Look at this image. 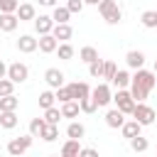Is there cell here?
Returning a JSON list of instances; mask_svg holds the SVG:
<instances>
[{
  "instance_id": "603a6c76",
  "label": "cell",
  "mask_w": 157,
  "mask_h": 157,
  "mask_svg": "<svg viewBox=\"0 0 157 157\" xmlns=\"http://www.w3.org/2000/svg\"><path fill=\"white\" fill-rule=\"evenodd\" d=\"M20 105V98L12 93V96H2L0 98V113H10V110H17Z\"/></svg>"
},
{
  "instance_id": "d6986e66",
  "label": "cell",
  "mask_w": 157,
  "mask_h": 157,
  "mask_svg": "<svg viewBox=\"0 0 157 157\" xmlns=\"http://www.w3.org/2000/svg\"><path fill=\"white\" fill-rule=\"evenodd\" d=\"M123 123H125V115H123L118 108H110V110L105 113V125H108V128H123Z\"/></svg>"
},
{
  "instance_id": "ee69618b",
  "label": "cell",
  "mask_w": 157,
  "mask_h": 157,
  "mask_svg": "<svg viewBox=\"0 0 157 157\" xmlns=\"http://www.w3.org/2000/svg\"><path fill=\"white\" fill-rule=\"evenodd\" d=\"M101 0H83V5H98Z\"/></svg>"
},
{
  "instance_id": "1f68e13d",
  "label": "cell",
  "mask_w": 157,
  "mask_h": 157,
  "mask_svg": "<svg viewBox=\"0 0 157 157\" xmlns=\"http://www.w3.org/2000/svg\"><path fill=\"white\" fill-rule=\"evenodd\" d=\"M59 120H61V110H59V108L44 110V123H47V125H59Z\"/></svg>"
},
{
  "instance_id": "f6af8a7d",
  "label": "cell",
  "mask_w": 157,
  "mask_h": 157,
  "mask_svg": "<svg viewBox=\"0 0 157 157\" xmlns=\"http://www.w3.org/2000/svg\"><path fill=\"white\" fill-rule=\"evenodd\" d=\"M49 157H61V155H49Z\"/></svg>"
},
{
  "instance_id": "4dcf8cb0",
  "label": "cell",
  "mask_w": 157,
  "mask_h": 157,
  "mask_svg": "<svg viewBox=\"0 0 157 157\" xmlns=\"http://www.w3.org/2000/svg\"><path fill=\"white\" fill-rule=\"evenodd\" d=\"M44 142H54L56 137H59V125H44V130H42V135H39Z\"/></svg>"
},
{
  "instance_id": "5bb4252c",
  "label": "cell",
  "mask_w": 157,
  "mask_h": 157,
  "mask_svg": "<svg viewBox=\"0 0 157 157\" xmlns=\"http://www.w3.org/2000/svg\"><path fill=\"white\" fill-rule=\"evenodd\" d=\"M125 64H128V69H142L145 66V54L142 52H137V49H130L128 54H125Z\"/></svg>"
},
{
  "instance_id": "e575fe53",
  "label": "cell",
  "mask_w": 157,
  "mask_h": 157,
  "mask_svg": "<svg viewBox=\"0 0 157 157\" xmlns=\"http://www.w3.org/2000/svg\"><path fill=\"white\" fill-rule=\"evenodd\" d=\"M130 147H132V152H145V150L150 147V142H147V137L137 135V137H132V140H130Z\"/></svg>"
},
{
  "instance_id": "d4e9b609",
  "label": "cell",
  "mask_w": 157,
  "mask_h": 157,
  "mask_svg": "<svg viewBox=\"0 0 157 157\" xmlns=\"http://www.w3.org/2000/svg\"><path fill=\"white\" fill-rule=\"evenodd\" d=\"M54 101H56V98H54V91H52V88H47V91L39 93V108H42V110L54 108Z\"/></svg>"
},
{
  "instance_id": "cb8c5ba5",
  "label": "cell",
  "mask_w": 157,
  "mask_h": 157,
  "mask_svg": "<svg viewBox=\"0 0 157 157\" xmlns=\"http://www.w3.org/2000/svg\"><path fill=\"white\" fill-rule=\"evenodd\" d=\"M17 123H20V118H17L15 110H10V113H0V128L12 130V128H17Z\"/></svg>"
},
{
  "instance_id": "d590c367",
  "label": "cell",
  "mask_w": 157,
  "mask_h": 157,
  "mask_svg": "<svg viewBox=\"0 0 157 157\" xmlns=\"http://www.w3.org/2000/svg\"><path fill=\"white\" fill-rule=\"evenodd\" d=\"M54 98H56L61 105H64V103H69V101H74V98H71V91H69V86H61V88H56V91H54Z\"/></svg>"
},
{
  "instance_id": "44dd1931",
  "label": "cell",
  "mask_w": 157,
  "mask_h": 157,
  "mask_svg": "<svg viewBox=\"0 0 157 157\" xmlns=\"http://www.w3.org/2000/svg\"><path fill=\"white\" fill-rule=\"evenodd\" d=\"M81 140H66L64 145H61V157H78V152H81V145H78Z\"/></svg>"
},
{
  "instance_id": "3957f363",
  "label": "cell",
  "mask_w": 157,
  "mask_h": 157,
  "mask_svg": "<svg viewBox=\"0 0 157 157\" xmlns=\"http://www.w3.org/2000/svg\"><path fill=\"white\" fill-rule=\"evenodd\" d=\"M113 103H115V108H118L123 115H132L135 101H132V96H130L128 88H118V91L113 93Z\"/></svg>"
},
{
  "instance_id": "ac0fdd59",
  "label": "cell",
  "mask_w": 157,
  "mask_h": 157,
  "mask_svg": "<svg viewBox=\"0 0 157 157\" xmlns=\"http://www.w3.org/2000/svg\"><path fill=\"white\" fill-rule=\"evenodd\" d=\"M52 20H54V25H69L71 12L66 10V5H56V7L52 10Z\"/></svg>"
},
{
  "instance_id": "8992f818",
  "label": "cell",
  "mask_w": 157,
  "mask_h": 157,
  "mask_svg": "<svg viewBox=\"0 0 157 157\" xmlns=\"http://www.w3.org/2000/svg\"><path fill=\"white\" fill-rule=\"evenodd\" d=\"M91 98H93V103H96L98 108H105V105L113 103V91H110V86L103 81V83H98L96 88H91Z\"/></svg>"
},
{
  "instance_id": "9a60e30c",
  "label": "cell",
  "mask_w": 157,
  "mask_h": 157,
  "mask_svg": "<svg viewBox=\"0 0 157 157\" xmlns=\"http://www.w3.org/2000/svg\"><path fill=\"white\" fill-rule=\"evenodd\" d=\"M17 25H20L17 15H12V12H0V32H15Z\"/></svg>"
},
{
  "instance_id": "30bf717a",
  "label": "cell",
  "mask_w": 157,
  "mask_h": 157,
  "mask_svg": "<svg viewBox=\"0 0 157 157\" xmlns=\"http://www.w3.org/2000/svg\"><path fill=\"white\" fill-rule=\"evenodd\" d=\"M69 86V91H71V98L78 103L81 98H88L91 96V86L86 83V81H74V83H66Z\"/></svg>"
},
{
  "instance_id": "d6a6232c",
  "label": "cell",
  "mask_w": 157,
  "mask_h": 157,
  "mask_svg": "<svg viewBox=\"0 0 157 157\" xmlns=\"http://www.w3.org/2000/svg\"><path fill=\"white\" fill-rule=\"evenodd\" d=\"M44 125H47L44 118H32V120H29V135H32V137H39L42 130H44Z\"/></svg>"
},
{
  "instance_id": "4316f807",
  "label": "cell",
  "mask_w": 157,
  "mask_h": 157,
  "mask_svg": "<svg viewBox=\"0 0 157 157\" xmlns=\"http://www.w3.org/2000/svg\"><path fill=\"white\" fill-rule=\"evenodd\" d=\"M140 22H142V27L155 29V27H157V10H145V12L140 15Z\"/></svg>"
},
{
  "instance_id": "484cf974",
  "label": "cell",
  "mask_w": 157,
  "mask_h": 157,
  "mask_svg": "<svg viewBox=\"0 0 157 157\" xmlns=\"http://www.w3.org/2000/svg\"><path fill=\"white\" fill-rule=\"evenodd\" d=\"M59 110H61V118H78V113H81V108H78V103H76V101L64 103Z\"/></svg>"
},
{
  "instance_id": "f35d334b",
  "label": "cell",
  "mask_w": 157,
  "mask_h": 157,
  "mask_svg": "<svg viewBox=\"0 0 157 157\" xmlns=\"http://www.w3.org/2000/svg\"><path fill=\"white\" fill-rule=\"evenodd\" d=\"M20 7V0H0V12H17Z\"/></svg>"
},
{
  "instance_id": "5b68a950",
  "label": "cell",
  "mask_w": 157,
  "mask_h": 157,
  "mask_svg": "<svg viewBox=\"0 0 157 157\" xmlns=\"http://www.w3.org/2000/svg\"><path fill=\"white\" fill-rule=\"evenodd\" d=\"M32 142H34V137L27 132V135H22V137H12L10 142H7V152H10V157H22L29 147H32Z\"/></svg>"
},
{
  "instance_id": "74e56055",
  "label": "cell",
  "mask_w": 157,
  "mask_h": 157,
  "mask_svg": "<svg viewBox=\"0 0 157 157\" xmlns=\"http://www.w3.org/2000/svg\"><path fill=\"white\" fill-rule=\"evenodd\" d=\"M15 93V83L10 78H0V98L2 96H12Z\"/></svg>"
},
{
  "instance_id": "ffe728a7",
  "label": "cell",
  "mask_w": 157,
  "mask_h": 157,
  "mask_svg": "<svg viewBox=\"0 0 157 157\" xmlns=\"http://www.w3.org/2000/svg\"><path fill=\"white\" fill-rule=\"evenodd\" d=\"M120 132H123V137L132 140V137H137V135L142 132V125H140V123H135V120H125V123H123V128H120Z\"/></svg>"
},
{
  "instance_id": "7402d4cb",
  "label": "cell",
  "mask_w": 157,
  "mask_h": 157,
  "mask_svg": "<svg viewBox=\"0 0 157 157\" xmlns=\"http://www.w3.org/2000/svg\"><path fill=\"white\" fill-rule=\"evenodd\" d=\"M86 135V128H83V123H76V120H71L69 123V128H66V137L69 140H81Z\"/></svg>"
},
{
  "instance_id": "836d02e7",
  "label": "cell",
  "mask_w": 157,
  "mask_h": 157,
  "mask_svg": "<svg viewBox=\"0 0 157 157\" xmlns=\"http://www.w3.org/2000/svg\"><path fill=\"white\" fill-rule=\"evenodd\" d=\"M78 108H81V113H86V115H91V113H96L98 110V105L93 103V98L88 96V98H81L78 101Z\"/></svg>"
},
{
  "instance_id": "7c38bea8",
  "label": "cell",
  "mask_w": 157,
  "mask_h": 157,
  "mask_svg": "<svg viewBox=\"0 0 157 157\" xmlns=\"http://www.w3.org/2000/svg\"><path fill=\"white\" fill-rule=\"evenodd\" d=\"M17 49H20L22 54H32V52H37V37H34V34H20V39H17Z\"/></svg>"
},
{
  "instance_id": "8d00e7d4",
  "label": "cell",
  "mask_w": 157,
  "mask_h": 157,
  "mask_svg": "<svg viewBox=\"0 0 157 157\" xmlns=\"http://www.w3.org/2000/svg\"><path fill=\"white\" fill-rule=\"evenodd\" d=\"M115 71H118V66H115L113 61H105V64H103V76H101V78H105V83H108V81H113Z\"/></svg>"
},
{
  "instance_id": "7bdbcfd3",
  "label": "cell",
  "mask_w": 157,
  "mask_h": 157,
  "mask_svg": "<svg viewBox=\"0 0 157 157\" xmlns=\"http://www.w3.org/2000/svg\"><path fill=\"white\" fill-rule=\"evenodd\" d=\"M0 78H7V64L0 59Z\"/></svg>"
},
{
  "instance_id": "ba28073f",
  "label": "cell",
  "mask_w": 157,
  "mask_h": 157,
  "mask_svg": "<svg viewBox=\"0 0 157 157\" xmlns=\"http://www.w3.org/2000/svg\"><path fill=\"white\" fill-rule=\"evenodd\" d=\"M44 83H47L52 91L61 88V86H64V71H61V69H56V66L47 69V71H44Z\"/></svg>"
},
{
  "instance_id": "b9f144b4",
  "label": "cell",
  "mask_w": 157,
  "mask_h": 157,
  "mask_svg": "<svg viewBox=\"0 0 157 157\" xmlns=\"http://www.w3.org/2000/svg\"><path fill=\"white\" fill-rule=\"evenodd\" d=\"M39 5H42V7H52V10H54V7L59 5V0H39Z\"/></svg>"
},
{
  "instance_id": "e0dca14e",
  "label": "cell",
  "mask_w": 157,
  "mask_h": 157,
  "mask_svg": "<svg viewBox=\"0 0 157 157\" xmlns=\"http://www.w3.org/2000/svg\"><path fill=\"white\" fill-rule=\"evenodd\" d=\"M130 78H132V74H130L128 69H118L110 83H113L115 88H130Z\"/></svg>"
},
{
  "instance_id": "8fae6325",
  "label": "cell",
  "mask_w": 157,
  "mask_h": 157,
  "mask_svg": "<svg viewBox=\"0 0 157 157\" xmlns=\"http://www.w3.org/2000/svg\"><path fill=\"white\" fill-rule=\"evenodd\" d=\"M17 20L20 22H34V17H37V10H34V5L32 2H20V7H17Z\"/></svg>"
},
{
  "instance_id": "6da1fadb",
  "label": "cell",
  "mask_w": 157,
  "mask_h": 157,
  "mask_svg": "<svg viewBox=\"0 0 157 157\" xmlns=\"http://www.w3.org/2000/svg\"><path fill=\"white\" fill-rule=\"evenodd\" d=\"M155 83H157V74L155 71H147V69H137L130 78V96L135 103H145L150 91H155Z\"/></svg>"
},
{
  "instance_id": "7dc6e473",
  "label": "cell",
  "mask_w": 157,
  "mask_h": 157,
  "mask_svg": "<svg viewBox=\"0 0 157 157\" xmlns=\"http://www.w3.org/2000/svg\"><path fill=\"white\" fill-rule=\"evenodd\" d=\"M155 88H157V83H155Z\"/></svg>"
},
{
  "instance_id": "60d3db41",
  "label": "cell",
  "mask_w": 157,
  "mask_h": 157,
  "mask_svg": "<svg viewBox=\"0 0 157 157\" xmlns=\"http://www.w3.org/2000/svg\"><path fill=\"white\" fill-rule=\"evenodd\" d=\"M78 157H98V150L96 147H81Z\"/></svg>"
},
{
  "instance_id": "2e32d148",
  "label": "cell",
  "mask_w": 157,
  "mask_h": 157,
  "mask_svg": "<svg viewBox=\"0 0 157 157\" xmlns=\"http://www.w3.org/2000/svg\"><path fill=\"white\" fill-rule=\"evenodd\" d=\"M52 37H54V39L61 44V42H69V39L74 37V29H71V25H54Z\"/></svg>"
},
{
  "instance_id": "52a82bcc",
  "label": "cell",
  "mask_w": 157,
  "mask_h": 157,
  "mask_svg": "<svg viewBox=\"0 0 157 157\" xmlns=\"http://www.w3.org/2000/svg\"><path fill=\"white\" fill-rule=\"evenodd\" d=\"M7 78L17 86V83H25L27 78H29V69H27V64H22V61H12L10 66H7Z\"/></svg>"
},
{
  "instance_id": "bcb514c9",
  "label": "cell",
  "mask_w": 157,
  "mask_h": 157,
  "mask_svg": "<svg viewBox=\"0 0 157 157\" xmlns=\"http://www.w3.org/2000/svg\"><path fill=\"white\" fill-rule=\"evenodd\" d=\"M155 74H157V61H155Z\"/></svg>"
},
{
  "instance_id": "7a4b0ae2",
  "label": "cell",
  "mask_w": 157,
  "mask_h": 157,
  "mask_svg": "<svg viewBox=\"0 0 157 157\" xmlns=\"http://www.w3.org/2000/svg\"><path fill=\"white\" fill-rule=\"evenodd\" d=\"M98 12H101V17H103L108 25H118V22L123 20V12H120V7H118L115 0H101V2H98Z\"/></svg>"
},
{
  "instance_id": "f1b7e54d",
  "label": "cell",
  "mask_w": 157,
  "mask_h": 157,
  "mask_svg": "<svg viewBox=\"0 0 157 157\" xmlns=\"http://www.w3.org/2000/svg\"><path fill=\"white\" fill-rule=\"evenodd\" d=\"M78 59H81L83 64H91V61H96V59H98V52H96V47H81V52H78Z\"/></svg>"
},
{
  "instance_id": "4fadbf2b",
  "label": "cell",
  "mask_w": 157,
  "mask_h": 157,
  "mask_svg": "<svg viewBox=\"0 0 157 157\" xmlns=\"http://www.w3.org/2000/svg\"><path fill=\"white\" fill-rule=\"evenodd\" d=\"M56 47H59V42H56L52 34H44V37H39V39H37V49H39L42 54H54V52H56Z\"/></svg>"
},
{
  "instance_id": "83f0119b",
  "label": "cell",
  "mask_w": 157,
  "mask_h": 157,
  "mask_svg": "<svg viewBox=\"0 0 157 157\" xmlns=\"http://www.w3.org/2000/svg\"><path fill=\"white\" fill-rule=\"evenodd\" d=\"M56 54H59V59H61V61H71L76 52H74V47H71L69 42H61V44L56 47Z\"/></svg>"
},
{
  "instance_id": "277c9868",
  "label": "cell",
  "mask_w": 157,
  "mask_h": 157,
  "mask_svg": "<svg viewBox=\"0 0 157 157\" xmlns=\"http://www.w3.org/2000/svg\"><path fill=\"white\" fill-rule=\"evenodd\" d=\"M155 118H157L155 108H150L147 103H135V108H132V120H135V123H140V125L145 128V125H152Z\"/></svg>"
},
{
  "instance_id": "f546056e",
  "label": "cell",
  "mask_w": 157,
  "mask_h": 157,
  "mask_svg": "<svg viewBox=\"0 0 157 157\" xmlns=\"http://www.w3.org/2000/svg\"><path fill=\"white\" fill-rule=\"evenodd\" d=\"M103 64H105V59H96V61H91L88 64V74H91V78H101L103 76Z\"/></svg>"
},
{
  "instance_id": "ab89813d",
  "label": "cell",
  "mask_w": 157,
  "mask_h": 157,
  "mask_svg": "<svg viewBox=\"0 0 157 157\" xmlns=\"http://www.w3.org/2000/svg\"><path fill=\"white\" fill-rule=\"evenodd\" d=\"M66 10H69L71 15L81 12V10H83V0H66Z\"/></svg>"
},
{
  "instance_id": "9c48e42d",
  "label": "cell",
  "mask_w": 157,
  "mask_h": 157,
  "mask_svg": "<svg viewBox=\"0 0 157 157\" xmlns=\"http://www.w3.org/2000/svg\"><path fill=\"white\" fill-rule=\"evenodd\" d=\"M52 29H54V20H52V15H39V17H34V32H37L39 37L52 34Z\"/></svg>"
}]
</instances>
